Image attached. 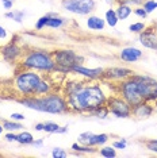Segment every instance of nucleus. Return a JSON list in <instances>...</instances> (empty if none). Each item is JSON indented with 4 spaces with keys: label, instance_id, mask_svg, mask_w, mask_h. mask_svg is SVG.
<instances>
[{
    "label": "nucleus",
    "instance_id": "obj_1",
    "mask_svg": "<svg viewBox=\"0 0 157 158\" xmlns=\"http://www.w3.org/2000/svg\"><path fill=\"white\" fill-rule=\"evenodd\" d=\"M64 96L66 98L69 112L90 115L92 111L106 106L110 93L104 89V80H70L64 84Z\"/></svg>",
    "mask_w": 157,
    "mask_h": 158
},
{
    "label": "nucleus",
    "instance_id": "obj_2",
    "mask_svg": "<svg viewBox=\"0 0 157 158\" xmlns=\"http://www.w3.org/2000/svg\"><path fill=\"white\" fill-rule=\"evenodd\" d=\"M23 107L38 112H45V114H66L69 112L68 108L66 98L64 93L58 92H50L42 96H30V98H23L18 100Z\"/></svg>",
    "mask_w": 157,
    "mask_h": 158
},
{
    "label": "nucleus",
    "instance_id": "obj_3",
    "mask_svg": "<svg viewBox=\"0 0 157 158\" xmlns=\"http://www.w3.org/2000/svg\"><path fill=\"white\" fill-rule=\"evenodd\" d=\"M18 70L28 69L35 72H42V73H53L56 72V62L52 56V52L48 50H30L24 52L20 60L18 61Z\"/></svg>",
    "mask_w": 157,
    "mask_h": 158
},
{
    "label": "nucleus",
    "instance_id": "obj_4",
    "mask_svg": "<svg viewBox=\"0 0 157 158\" xmlns=\"http://www.w3.org/2000/svg\"><path fill=\"white\" fill-rule=\"evenodd\" d=\"M42 78V74L35 70H28V69H22L18 70L12 80V88L16 95L23 98H30V96H35L38 84Z\"/></svg>",
    "mask_w": 157,
    "mask_h": 158
},
{
    "label": "nucleus",
    "instance_id": "obj_5",
    "mask_svg": "<svg viewBox=\"0 0 157 158\" xmlns=\"http://www.w3.org/2000/svg\"><path fill=\"white\" fill-rule=\"evenodd\" d=\"M52 56L56 62V72L62 74L72 73V69L76 65L83 64V56H80L72 49H56L52 52Z\"/></svg>",
    "mask_w": 157,
    "mask_h": 158
},
{
    "label": "nucleus",
    "instance_id": "obj_6",
    "mask_svg": "<svg viewBox=\"0 0 157 158\" xmlns=\"http://www.w3.org/2000/svg\"><path fill=\"white\" fill-rule=\"evenodd\" d=\"M135 84H137L138 92L142 100L145 102H151L155 103L157 106V80H155L151 76L146 74H133Z\"/></svg>",
    "mask_w": 157,
    "mask_h": 158
},
{
    "label": "nucleus",
    "instance_id": "obj_7",
    "mask_svg": "<svg viewBox=\"0 0 157 158\" xmlns=\"http://www.w3.org/2000/svg\"><path fill=\"white\" fill-rule=\"evenodd\" d=\"M114 87H115V93L119 95L121 98H123L130 106H135L140 102H142L140 92H138L137 84L133 76L125 78V80L119 82H114Z\"/></svg>",
    "mask_w": 157,
    "mask_h": 158
},
{
    "label": "nucleus",
    "instance_id": "obj_8",
    "mask_svg": "<svg viewBox=\"0 0 157 158\" xmlns=\"http://www.w3.org/2000/svg\"><path fill=\"white\" fill-rule=\"evenodd\" d=\"M61 7L74 15L88 16L96 10L95 0H61Z\"/></svg>",
    "mask_w": 157,
    "mask_h": 158
},
{
    "label": "nucleus",
    "instance_id": "obj_9",
    "mask_svg": "<svg viewBox=\"0 0 157 158\" xmlns=\"http://www.w3.org/2000/svg\"><path fill=\"white\" fill-rule=\"evenodd\" d=\"M106 106L112 116L119 118V119L121 118L122 119L131 118V108H133V106H130L126 100L123 98H121L119 95H117V93H114V95H111L107 99Z\"/></svg>",
    "mask_w": 157,
    "mask_h": 158
},
{
    "label": "nucleus",
    "instance_id": "obj_10",
    "mask_svg": "<svg viewBox=\"0 0 157 158\" xmlns=\"http://www.w3.org/2000/svg\"><path fill=\"white\" fill-rule=\"evenodd\" d=\"M110 141V135L108 134H94L91 131H85L81 132L77 138V142L85 146H92V147H100L103 145H106Z\"/></svg>",
    "mask_w": 157,
    "mask_h": 158
},
{
    "label": "nucleus",
    "instance_id": "obj_11",
    "mask_svg": "<svg viewBox=\"0 0 157 158\" xmlns=\"http://www.w3.org/2000/svg\"><path fill=\"white\" fill-rule=\"evenodd\" d=\"M134 73H135V72L129 69V68L112 66V68H107V69H104V73H103V80L110 81V82H119V81L125 80V78L133 76Z\"/></svg>",
    "mask_w": 157,
    "mask_h": 158
},
{
    "label": "nucleus",
    "instance_id": "obj_12",
    "mask_svg": "<svg viewBox=\"0 0 157 158\" xmlns=\"http://www.w3.org/2000/svg\"><path fill=\"white\" fill-rule=\"evenodd\" d=\"M72 73L78 77H84L85 80H102L103 73H104V68H85L83 64L76 65L72 69Z\"/></svg>",
    "mask_w": 157,
    "mask_h": 158
},
{
    "label": "nucleus",
    "instance_id": "obj_13",
    "mask_svg": "<svg viewBox=\"0 0 157 158\" xmlns=\"http://www.w3.org/2000/svg\"><path fill=\"white\" fill-rule=\"evenodd\" d=\"M2 56L7 62H12V64H18V61L20 60V57L23 56V49L18 45V42L11 41L10 44H7L4 48H2Z\"/></svg>",
    "mask_w": 157,
    "mask_h": 158
},
{
    "label": "nucleus",
    "instance_id": "obj_14",
    "mask_svg": "<svg viewBox=\"0 0 157 158\" xmlns=\"http://www.w3.org/2000/svg\"><path fill=\"white\" fill-rule=\"evenodd\" d=\"M156 111V104L151 102H145L142 100L138 104L133 106L131 108V116L135 119H146V118H151Z\"/></svg>",
    "mask_w": 157,
    "mask_h": 158
},
{
    "label": "nucleus",
    "instance_id": "obj_15",
    "mask_svg": "<svg viewBox=\"0 0 157 158\" xmlns=\"http://www.w3.org/2000/svg\"><path fill=\"white\" fill-rule=\"evenodd\" d=\"M118 57H119V60L122 61V62L134 64L144 57V52H141L140 49L134 48V46H126V48H122L119 50Z\"/></svg>",
    "mask_w": 157,
    "mask_h": 158
},
{
    "label": "nucleus",
    "instance_id": "obj_16",
    "mask_svg": "<svg viewBox=\"0 0 157 158\" xmlns=\"http://www.w3.org/2000/svg\"><path fill=\"white\" fill-rule=\"evenodd\" d=\"M140 35V42L142 46L152 50H157V26L146 27Z\"/></svg>",
    "mask_w": 157,
    "mask_h": 158
},
{
    "label": "nucleus",
    "instance_id": "obj_17",
    "mask_svg": "<svg viewBox=\"0 0 157 158\" xmlns=\"http://www.w3.org/2000/svg\"><path fill=\"white\" fill-rule=\"evenodd\" d=\"M87 27L91 31H103L106 27V20L102 19L100 16H96L91 14L87 18Z\"/></svg>",
    "mask_w": 157,
    "mask_h": 158
},
{
    "label": "nucleus",
    "instance_id": "obj_18",
    "mask_svg": "<svg viewBox=\"0 0 157 158\" xmlns=\"http://www.w3.org/2000/svg\"><path fill=\"white\" fill-rule=\"evenodd\" d=\"M115 12H117V16L119 20H126L127 18L133 14V7L125 4L122 2H118L115 6Z\"/></svg>",
    "mask_w": 157,
    "mask_h": 158
},
{
    "label": "nucleus",
    "instance_id": "obj_19",
    "mask_svg": "<svg viewBox=\"0 0 157 158\" xmlns=\"http://www.w3.org/2000/svg\"><path fill=\"white\" fill-rule=\"evenodd\" d=\"M66 24V19L62 16H58L57 14L50 12V18H49V22L46 24V27L50 28H61Z\"/></svg>",
    "mask_w": 157,
    "mask_h": 158
},
{
    "label": "nucleus",
    "instance_id": "obj_20",
    "mask_svg": "<svg viewBox=\"0 0 157 158\" xmlns=\"http://www.w3.org/2000/svg\"><path fill=\"white\" fill-rule=\"evenodd\" d=\"M70 149H72L74 153H78V154H94V153L98 152V149H96V147L85 146V145H81V143H78V142L72 143Z\"/></svg>",
    "mask_w": 157,
    "mask_h": 158
},
{
    "label": "nucleus",
    "instance_id": "obj_21",
    "mask_svg": "<svg viewBox=\"0 0 157 158\" xmlns=\"http://www.w3.org/2000/svg\"><path fill=\"white\" fill-rule=\"evenodd\" d=\"M104 20H106V24L108 27H117L118 22H119V19H118L117 16V12H115V8H108L106 11V15H104Z\"/></svg>",
    "mask_w": 157,
    "mask_h": 158
},
{
    "label": "nucleus",
    "instance_id": "obj_22",
    "mask_svg": "<svg viewBox=\"0 0 157 158\" xmlns=\"http://www.w3.org/2000/svg\"><path fill=\"white\" fill-rule=\"evenodd\" d=\"M3 127H4L6 131H12V132H16V131H20L23 130V124L20 122H16V120H3Z\"/></svg>",
    "mask_w": 157,
    "mask_h": 158
},
{
    "label": "nucleus",
    "instance_id": "obj_23",
    "mask_svg": "<svg viewBox=\"0 0 157 158\" xmlns=\"http://www.w3.org/2000/svg\"><path fill=\"white\" fill-rule=\"evenodd\" d=\"M19 145H23V146H28V145H33L34 142V136L31 132L28 131H22L18 134V141H16Z\"/></svg>",
    "mask_w": 157,
    "mask_h": 158
},
{
    "label": "nucleus",
    "instance_id": "obj_24",
    "mask_svg": "<svg viewBox=\"0 0 157 158\" xmlns=\"http://www.w3.org/2000/svg\"><path fill=\"white\" fill-rule=\"evenodd\" d=\"M6 18L12 19L14 22H16V23H22L23 18H24V12L19 11V10H10V11L6 12Z\"/></svg>",
    "mask_w": 157,
    "mask_h": 158
},
{
    "label": "nucleus",
    "instance_id": "obj_25",
    "mask_svg": "<svg viewBox=\"0 0 157 158\" xmlns=\"http://www.w3.org/2000/svg\"><path fill=\"white\" fill-rule=\"evenodd\" d=\"M99 154L104 158H114V157H117V149L112 146L103 145V146H100V149H99Z\"/></svg>",
    "mask_w": 157,
    "mask_h": 158
},
{
    "label": "nucleus",
    "instance_id": "obj_26",
    "mask_svg": "<svg viewBox=\"0 0 157 158\" xmlns=\"http://www.w3.org/2000/svg\"><path fill=\"white\" fill-rule=\"evenodd\" d=\"M90 115L98 118V119H106V118L110 115V111H108V108H107V106H102V107H99V108L94 110Z\"/></svg>",
    "mask_w": 157,
    "mask_h": 158
},
{
    "label": "nucleus",
    "instance_id": "obj_27",
    "mask_svg": "<svg viewBox=\"0 0 157 158\" xmlns=\"http://www.w3.org/2000/svg\"><path fill=\"white\" fill-rule=\"evenodd\" d=\"M60 127L61 126H58L54 122H45L44 123V131L48 132V134H54V132H58Z\"/></svg>",
    "mask_w": 157,
    "mask_h": 158
},
{
    "label": "nucleus",
    "instance_id": "obj_28",
    "mask_svg": "<svg viewBox=\"0 0 157 158\" xmlns=\"http://www.w3.org/2000/svg\"><path fill=\"white\" fill-rule=\"evenodd\" d=\"M146 28V24L142 23V22H135V23H131L129 26V31L130 33H134V34H140L142 33Z\"/></svg>",
    "mask_w": 157,
    "mask_h": 158
},
{
    "label": "nucleus",
    "instance_id": "obj_29",
    "mask_svg": "<svg viewBox=\"0 0 157 158\" xmlns=\"http://www.w3.org/2000/svg\"><path fill=\"white\" fill-rule=\"evenodd\" d=\"M49 18H50V14H46V15L39 18V19L37 20V23H35V30H38V31L44 30V28L46 27V24H48V22H49Z\"/></svg>",
    "mask_w": 157,
    "mask_h": 158
},
{
    "label": "nucleus",
    "instance_id": "obj_30",
    "mask_svg": "<svg viewBox=\"0 0 157 158\" xmlns=\"http://www.w3.org/2000/svg\"><path fill=\"white\" fill-rule=\"evenodd\" d=\"M142 7H144V10L148 14H152L153 11H156L157 10V2L156 0H145Z\"/></svg>",
    "mask_w": 157,
    "mask_h": 158
},
{
    "label": "nucleus",
    "instance_id": "obj_31",
    "mask_svg": "<svg viewBox=\"0 0 157 158\" xmlns=\"http://www.w3.org/2000/svg\"><path fill=\"white\" fill-rule=\"evenodd\" d=\"M52 157L53 158H66L68 153L64 149H61V147H54L52 150Z\"/></svg>",
    "mask_w": 157,
    "mask_h": 158
},
{
    "label": "nucleus",
    "instance_id": "obj_32",
    "mask_svg": "<svg viewBox=\"0 0 157 158\" xmlns=\"http://www.w3.org/2000/svg\"><path fill=\"white\" fill-rule=\"evenodd\" d=\"M144 145L146 146V149L151 150V152L157 154V139H148L144 142Z\"/></svg>",
    "mask_w": 157,
    "mask_h": 158
},
{
    "label": "nucleus",
    "instance_id": "obj_33",
    "mask_svg": "<svg viewBox=\"0 0 157 158\" xmlns=\"http://www.w3.org/2000/svg\"><path fill=\"white\" fill-rule=\"evenodd\" d=\"M133 14H134V15H137L138 18H141V19H146V18H148V15H149V14L144 10V7H142V6H141V7H134Z\"/></svg>",
    "mask_w": 157,
    "mask_h": 158
},
{
    "label": "nucleus",
    "instance_id": "obj_34",
    "mask_svg": "<svg viewBox=\"0 0 157 158\" xmlns=\"http://www.w3.org/2000/svg\"><path fill=\"white\" fill-rule=\"evenodd\" d=\"M126 146H127V141L125 138H121V139H118V141H114L112 142V147H115V149H119V150L126 149Z\"/></svg>",
    "mask_w": 157,
    "mask_h": 158
},
{
    "label": "nucleus",
    "instance_id": "obj_35",
    "mask_svg": "<svg viewBox=\"0 0 157 158\" xmlns=\"http://www.w3.org/2000/svg\"><path fill=\"white\" fill-rule=\"evenodd\" d=\"M122 3H125V4L130 6V7H141L142 4H144L145 0H121Z\"/></svg>",
    "mask_w": 157,
    "mask_h": 158
},
{
    "label": "nucleus",
    "instance_id": "obj_36",
    "mask_svg": "<svg viewBox=\"0 0 157 158\" xmlns=\"http://www.w3.org/2000/svg\"><path fill=\"white\" fill-rule=\"evenodd\" d=\"M4 138H6L7 142H16L18 141V134L16 132H12V131H7Z\"/></svg>",
    "mask_w": 157,
    "mask_h": 158
},
{
    "label": "nucleus",
    "instance_id": "obj_37",
    "mask_svg": "<svg viewBox=\"0 0 157 158\" xmlns=\"http://www.w3.org/2000/svg\"><path fill=\"white\" fill-rule=\"evenodd\" d=\"M24 115L23 114H20V112H14V114H11V119L12 120H16V122H22V120H24Z\"/></svg>",
    "mask_w": 157,
    "mask_h": 158
},
{
    "label": "nucleus",
    "instance_id": "obj_38",
    "mask_svg": "<svg viewBox=\"0 0 157 158\" xmlns=\"http://www.w3.org/2000/svg\"><path fill=\"white\" fill-rule=\"evenodd\" d=\"M3 8H6L7 11H10V10H12L14 7V2L12 0H3Z\"/></svg>",
    "mask_w": 157,
    "mask_h": 158
},
{
    "label": "nucleus",
    "instance_id": "obj_39",
    "mask_svg": "<svg viewBox=\"0 0 157 158\" xmlns=\"http://www.w3.org/2000/svg\"><path fill=\"white\" fill-rule=\"evenodd\" d=\"M44 143H45L44 138H39V139H34L33 145H34L35 147H42V146H44Z\"/></svg>",
    "mask_w": 157,
    "mask_h": 158
},
{
    "label": "nucleus",
    "instance_id": "obj_40",
    "mask_svg": "<svg viewBox=\"0 0 157 158\" xmlns=\"http://www.w3.org/2000/svg\"><path fill=\"white\" fill-rule=\"evenodd\" d=\"M7 30L3 26H0V39H6L7 38Z\"/></svg>",
    "mask_w": 157,
    "mask_h": 158
},
{
    "label": "nucleus",
    "instance_id": "obj_41",
    "mask_svg": "<svg viewBox=\"0 0 157 158\" xmlns=\"http://www.w3.org/2000/svg\"><path fill=\"white\" fill-rule=\"evenodd\" d=\"M35 131H44V123H37L34 126Z\"/></svg>",
    "mask_w": 157,
    "mask_h": 158
},
{
    "label": "nucleus",
    "instance_id": "obj_42",
    "mask_svg": "<svg viewBox=\"0 0 157 158\" xmlns=\"http://www.w3.org/2000/svg\"><path fill=\"white\" fill-rule=\"evenodd\" d=\"M65 132H68V126H64V127H60V130L57 134H65Z\"/></svg>",
    "mask_w": 157,
    "mask_h": 158
},
{
    "label": "nucleus",
    "instance_id": "obj_43",
    "mask_svg": "<svg viewBox=\"0 0 157 158\" xmlns=\"http://www.w3.org/2000/svg\"><path fill=\"white\" fill-rule=\"evenodd\" d=\"M106 2L107 3H111V4H112V3H118V2H121V0H106Z\"/></svg>",
    "mask_w": 157,
    "mask_h": 158
},
{
    "label": "nucleus",
    "instance_id": "obj_44",
    "mask_svg": "<svg viewBox=\"0 0 157 158\" xmlns=\"http://www.w3.org/2000/svg\"><path fill=\"white\" fill-rule=\"evenodd\" d=\"M3 130H4V127H3V124L0 123V134H2V132H3Z\"/></svg>",
    "mask_w": 157,
    "mask_h": 158
},
{
    "label": "nucleus",
    "instance_id": "obj_45",
    "mask_svg": "<svg viewBox=\"0 0 157 158\" xmlns=\"http://www.w3.org/2000/svg\"><path fill=\"white\" fill-rule=\"evenodd\" d=\"M0 2H3V0H0ZM12 2H15V0H12Z\"/></svg>",
    "mask_w": 157,
    "mask_h": 158
}]
</instances>
